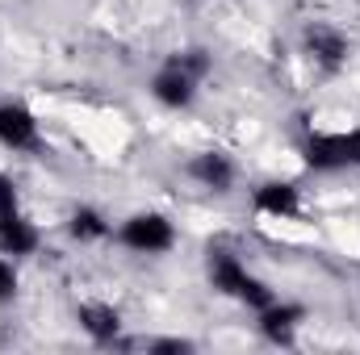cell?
Here are the masks:
<instances>
[{"instance_id": "cell-1", "label": "cell", "mask_w": 360, "mask_h": 355, "mask_svg": "<svg viewBox=\"0 0 360 355\" xmlns=\"http://www.w3.org/2000/svg\"><path fill=\"white\" fill-rule=\"evenodd\" d=\"M214 76V55L205 46H176L147 80V92L160 109L188 113L201 96V84Z\"/></svg>"}, {"instance_id": "cell-2", "label": "cell", "mask_w": 360, "mask_h": 355, "mask_svg": "<svg viewBox=\"0 0 360 355\" xmlns=\"http://www.w3.org/2000/svg\"><path fill=\"white\" fill-rule=\"evenodd\" d=\"M205 280H210V288H214L218 297L243 305L248 314H260L264 305H272V301L281 297L256 267H248V260H243L235 247H222V243H214V247L205 251Z\"/></svg>"}, {"instance_id": "cell-3", "label": "cell", "mask_w": 360, "mask_h": 355, "mask_svg": "<svg viewBox=\"0 0 360 355\" xmlns=\"http://www.w3.org/2000/svg\"><path fill=\"white\" fill-rule=\"evenodd\" d=\"M297 159L314 176H340V172H360V126H340V130H306L297 138Z\"/></svg>"}, {"instance_id": "cell-4", "label": "cell", "mask_w": 360, "mask_h": 355, "mask_svg": "<svg viewBox=\"0 0 360 355\" xmlns=\"http://www.w3.org/2000/svg\"><path fill=\"white\" fill-rule=\"evenodd\" d=\"M113 243H117L122 251H130V255L160 260V255L176 251L180 230L164 209H134V213H126V217L113 226Z\"/></svg>"}, {"instance_id": "cell-5", "label": "cell", "mask_w": 360, "mask_h": 355, "mask_svg": "<svg viewBox=\"0 0 360 355\" xmlns=\"http://www.w3.org/2000/svg\"><path fill=\"white\" fill-rule=\"evenodd\" d=\"M297 42H302L306 63H310L319 76H344L348 63H352V38H348L335 21H323V17L306 21Z\"/></svg>"}, {"instance_id": "cell-6", "label": "cell", "mask_w": 360, "mask_h": 355, "mask_svg": "<svg viewBox=\"0 0 360 355\" xmlns=\"http://www.w3.org/2000/svg\"><path fill=\"white\" fill-rule=\"evenodd\" d=\"M184 176L210 196H231L239 188V159L222 147H201L184 159Z\"/></svg>"}, {"instance_id": "cell-7", "label": "cell", "mask_w": 360, "mask_h": 355, "mask_svg": "<svg viewBox=\"0 0 360 355\" xmlns=\"http://www.w3.org/2000/svg\"><path fill=\"white\" fill-rule=\"evenodd\" d=\"M0 147L13 151V155H34L42 147V121L17 96H4L0 100Z\"/></svg>"}, {"instance_id": "cell-8", "label": "cell", "mask_w": 360, "mask_h": 355, "mask_svg": "<svg viewBox=\"0 0 360 355\" xmlns=\"http://www.w3.org/2000/svg\"><path fill=\"white\" fill-rule=\"evenodd\" d=\"M76 326L84 330L92 347H134L126 339V318L113 301H80L76 305Z\"/></svg>"}, {"instance_id": "cell-9", "label": "cell", "mask_w": 360, "mask_h": 355, "mask_svg": "<svg viewBox=\"0 0 360 355\" xmlns=\"http://www.w3.org/2000/svg\"><path fill=\"white\" fill-rule=\"evenodd\" d=\"M252 213L264 217V222H297L306 213V196H302V188L293 180H281V176L260 180L252 188Z\"/></svg>"}, {"instance_id": "cell-10", "label": "cell", "mask_w": 360, "mask_h": 355, "mask_svg": "<svg viewBox=\"0 0 360 355\" xmlns=\"http://www.w3.org/2000/svg\"><path fill=\"white\" fill-rule=\"evenodd\" d=\"M306 322H310V309L302 301H289V297H276L272 305L256 314V330L272 347H297V335Z\"/></svg>"}, {"instance_id": "cell-11", "label": "cell", "mask_w": 360, "mask_h": 355, "mask_svg": "<svg viewBox=\"0 0 360 355\" xmlns=\"http://www.w3.org/2000/svg\"><path fill=\"white\" fill-rule=\"evenodd\" d=\"M38 251H42V230H38V222H30L25 213L0 217V255L25 264V260H34Z\"/></svg>"}, {"instance_id": "cell-12", "label": "cell", "mask_w": 360, "mask_h": 355, "mask_svg": "<svg viewBox=\"0 0 360 355\" xmlns=\"http://www.w3.org/2000/svg\"><path fill=\"white\" fill-rule=\"evenodd\" d=\"M63 234H68L76 247H101V243L113 239V222H109V213L96 209V205H76V209L63 217Z\"/></svg>"}, {"instance_id": "cell-13", "label": "cell", "mask_w": 360, "mask_h": 355, "mask_svg": "<svg viewBox=\"0 0 360 355\" xmlns=\"http://www.w3.org/2000/svg\"><path fill=\"white\" fill-rule=\"evenodd\" d=\"M147 355H184V351H197V343L193 339H184V335H160V339H143L139 343Z\"/></svg>"}, {"instance_id": "cell-14", "label": "cell", "mask_w": 360, "mask_h": 355, "mask_svg": "<svg viewBox=\"0 0 360 355\" xmlns=\"http://www.w3.org/2000/svg\"><path fill=\"white\" fill-rule=\"evenodd\" d=\"M17 293H21V267H17V260L0 255V305H13Z\"/></svg>"}, {"instance_id": "cell-15", "label": "cell", "mask_w": 360, "mask_h": 355, "mask_svg": "<svg viewBox=\"0 0 360 355\" xmlns=\"http://www.w3.org/2000/svg\"><path fill=\"white\" fill-rule=\"evenodd\" d=\"M8 213H21V188L8 172H0V217H8Z\"/></svg>"}]
</instances>
